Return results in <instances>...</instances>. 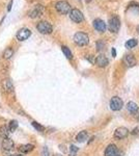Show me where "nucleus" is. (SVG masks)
<instances>
[{"label":"nucleus","mask_w":139,"mask_h":156,"mask_svg":"<svg viewBox=\"0 0 139 156\" xmlns=\"http://www.w3.org/2000/svg\"><path fill=\"white\" fill-rule=\"evenodd\" d=\"M55 8L59 14L66 15L69 14L70 10H71V4L68 1H64V0H60V1L56 2Z\"/></svg>","instance_id":"f257e3e1"},{"label":"nucleus","mask_w":139,"mask_h":156,"mask_svg":"<svg viewBox=\"0 0 139 156\" xmlns=\"http://www.w3.org/2000/svg\"><path fill=\"white\" fill-rule=\"evenodd\" d=\"M37 29L40 31L41 33L44 35H48V33H51L53 30V27L50 24L48 21H41L37 24Z\"/></svg>","instance_id":"f03ea898"},{"label":"nucleus","mask_w":139,"mask_h":156,"mask_svg":"<svg viewBox=\"0 0 139 156\" xmlns=\"http://www.w3.org/2000/svg\"><path fill=\"white\" fill-rule=\"evenodd\" d=\"M74 41L77 45L79 46H85L88 44L89 39H88V35L84 32H76L74 35Z\"/></svg>","instance_id":"7ed1b4c3"},{"label":"nucleus","mask_w":139,"mask_h":156,"mask_svg":"<svg viewBox=\"0 0 139 156\" xmlns=\"http://www.w3.org/2000/svg\"><path fill=\"white\" fill-rule=\"evenodd\" d=\"M121 27V21L116 16H113L112 18L109 19L108 21V28L111 32H117Z\"/></svg>","instance_id":"20e7f679"},{"label":"nucleus","mask_w":139,"mask_h":156,"mask_svg":"<svg viewBox=\"0 0 139 156\" xmlns=\"http://www.w3.org/2000/svg\"><path fill=\"white\" fill-rule=\"evenodd\" d=\"M30 35H31L30 29L27 28V27H23V28H20L18 30V32H17V35H16V38L18 41L23 42V41H25V40L28 39Z\"/></svg>","instance_id":"39448f33"},{"label":"nucleus","mask_w":139,"mask_h":156,"mask_svg":"<svg viewBox=\"0 0 139 156\" xmlns=\"http://www.w3.org/2000/svg\"><path fill=\"white\" fill-rule=\"evenodd\" d=\"M70 18H71V20L74 21V22L80 23L83 21L84 17L80 10H78V8H73V10H70Z\"/></svg>","instance_id":"423d86ee"},{"label":"nucleus","mask_w":139,"mask_h":156,"mask_svg":"<svg viewBox=\"0 0 139 156\" xmlns=\"http://www.w3.org/2000/svg\"><path fill=\"white\" fill-rule=\"evenodd\" d=\"M123 106H124V102H123V100L119 98V97L115 96V97H113V98H111L110 108L112 109V110L119 111V110H121V109L123 108Z\"/></svg>","instance_id":"0eeeda50"},{"label":"nucleus","mask_w":139,"mask_h":156,"mask_svg":"<svg viewBox=\"0 0 139 156\" xmlns=\"http://www.w3.org/2000/svg\"><path fill=\"white\" fill-rule=\"evenodd\" d=\"M43 10H44V6L41 5V4H37V5H35L34 7L31 8V10H29L28 16L32 19L37 18V17H40L42 14H43Z\"/></svg>","instance_id":"6e6552de"},{"label":"nucleus","mask_w":139,"mask_h":156,"mask_svg":"<svg viewBox=\"0 0 139 156\" xmlns=\"http://www.w3.org/2000/svg\"><path fill=\"white\" fill-rule=\"evenodd\" d=\"M94 27L99 32H104L106 30V23L102 19H96L94 20Z\"/></svg>","instance_id":"1a4fd4ad"},{"label":"nucleus","mask_w":139,"mask_h":156,"mask_svg":"<svg viewBox=\"0 0 139 156\" xmlns=\"http://www.w3.org/2000/svg\"><path fill=\"white\" fill-rule=\"evenodd\" d=\"M128 133H129V130L126 127H119L114 131V138L121 140V138H125L128 135Z\"/></svg>","instance_id":"9d476101"},{"label":"nucleus","mask_w":139,"mask_h":156,"mask_svg":"<svg viewBox=\"0 0 139 156\" xmlns=\"http://www.w3.org/2000/svg\"><path fill=\"white\" fill-rule=\"evenodd\" d=\"M14 146H15L14 141L10 140V138H3V141H2V143H1V147H2V149H3L4 151H10V150H12Z\"/></svg>","instance_id":"9b49d317"},{"label":"nucleus","mask_w":139,"mask_h":156,"mask_svg":"<svg viewBox=\"0 0 139 156\" xmlns=\"http://www.w3.org/2000/svg\"><path fill=\"white\" fill-rule=\"evenodd\" d=\"M124 64L126 65L127 67H129V68H131V67H134L136 65V60L135 57H134L132 54H127V55L124 56Z\"/></svg>","instance_id":"f8f14e48"},{"label":"nucleus","mask_w":139,"mask_h":156,"mask_svg":"<svg viewBox=\"0 0 139 156\" xmlns=\"http://www.w3.org/2000/svg\"><path fill=\"white\" fill-rule=\"evenodd\" d=\"M108 58L106 57L105 55H103V54H100V55L97 56L96 58V64L98 65L100 68H104V67H106L107 65H108Z\"/></svg>","instance_id":"ddd939ff"},{"label":"nucleus","mask_w":139,"mask_h":156,"mask_svg":"<svg viewBox=\"0 0 139 156\" xmlns=\"http://www.w3.org/2000/svg\"><path fill=\"white\" fill-rule=\"evenodd\" d=\"M2 88H3V90L5 91L6 93L14 92V84H12V80L8 79V78H6V79H4L3 81H2Z\"/></svg>","instance_id":"4468645a"},{"label":"nucleus","mask_w":139,"mask_h":156,"mask_svg":"<svg viewBox=\"0 0 139 156\" xmlns=\"http://www.w3.org/2000/svg\"><path fill=\"white\" fill-rule=\"evenodd\" d=\"M105 156H117V147L114 144H110L105 150Z\"/></svg>","instance_id":"2eb2a0df"},{"label":"nucleus","mask_w":139,"mask_h":156,"mask_svg":"<svg viewBox=\"0 0 139 156\" xmlns=\"http://www.w3.org/2000/svg\"><path fill=\"white\" fill-rule=\"evenodd\" d=\"M87 138H88L87 131L83 130V131H80L79 133L77 134V136H76V141H77L78 143H83L87 140Z\"/></svg>","instance_id":"dca6fc26"},{"label":"nucleus","mask_w":139,"mask_h":156,"mask_svg":"<svg viewBox=\"0 0 139 156\" xmlns=\"http://www.w3.org/2000/svg\"><path fill=\"white\" fill-rule=\"evenodd\" d=\"M34 149V146L31 144H26V145H22V146L19 147V151L22 153H29Z\"/></svg>","instance_id":"f3484780"},{"label":"nucleus","mask_w":139,"mask_h":156,"mask_svg":"<svg viewBox=\"0 0 139 156\" xmlns=\"http://www.w3.org/2000/svg\"><path fill=\"white\" fill-rule=\"evenodd\" d=\"M127 109L130 111V113H132V115H135V113H137L138 111V105L136 104L135 102H129L127 104Z\"/></svg>","instance_id":"a211bd4d"},{"label":"nucleus","mask_w":139,"mask_h":156,"mask_svg":"<svg viewBox=\"0 0 139 156\" xmlns=\"http://www.w3.org/2000/svg\"><path fill=\"white\" fill-rule=\"evenodd\" d=\"M12 55H14V49H12V47H7L3 51V58L4 60H10Z\"/></svg>","instance_id":"6ab92c4d"},{"label":"nucleus","mask_w":139,"mask_h":156,"mask_svg":"<svg viewBox=\"0 0 139 156\" xmlns=\"http://www.w3.org/2000/svg\"><path fill=\"white\" fill-rule=\"evenodd\" d=\"M137 44H138V41L136 39H130V40H128V41L126 42L125 46H126V48H128V49H131V48L135 47Z\"/></svg>","instance_id":"aec40b11"},{"label":"nucleus","mask_w":139,"mask_h":156,"mask_svg":"<svg viewBox=\"0 0 139 156\" xmlns=\"http://www.w3.org/2000/svg\"><path fill=\"white\" fill-rule=\"evenodd\" d=\"M8 133H10V131H8V128L5 125L0 127V136H2L3 138H8Z\"/></svg>","instance_id":"412c9836"},{"label":"nucleus","mask_w":139,"mask_h":156,"mask_svg":"<svg viewBox=\"0 0 139 156\" xmlns=\"http://www.w3.org/2000/svg\"><path fill=\"white\" fill-rule=\"evenodd\" d=\"M61 49H62V52H64V54L66 55L67 58H69V60H72V58H73V54H72L71 50H70L67 46H62Z\"/></svg>","instance_id":"4be33fe9"},{"label":"nucleus","mask_w":139,"mask_h":156,"mask_svg":"<svg viewBox=\"0 0 139 156\" xmlns=\"http://www.w3.org/2000/svg\"><path fill=\"white\" fill-rule=\"evenodd\" d=\"M17 127H18V122L12 120V121H10V125H8V130H10V132H14L15 130L17 129Z\"/></svg>","instance_id":"5701e85b"},{"label":"nucleus","mask_w":139,"mask_h":156,"mask_svg":"<svg viewBox=\"0 0 139 156\" xmlns=\"http://www.w3.org/2000/svg\"><path fill=\"white\" fill-rule=\"evenodd\" d=\"M32 126L35 128V129L37 130V131H41V132H42V131H44V130H45V128H44V126L40 125L39 123H37V122H34V121L32 122Z\"/></svg>","instance_id":"b1692460"},{"label":"nucleus","mask_w":139,"mask_h":156,"mask_svg":"<svg viewBox=\"0 0 139 156\" xmlns=\"http://www.w3.org/2000/svg\"><path fill=\"white\" fill-rule=\"evenodd\" d=\"M78 151V148L74 145H72L71 148H70V156H76V153Z\"/></svg>","instance_id":"393cba45"},{"label":"nucleus","mask_w":139,"mask_h":156,"mask_svg":"<svg viewBox=\"0 0 139 156\" xmlns=\"http://www.w3.org/2000/svg\"><path fill=\"white\" fill-rule=\"evenodd\" d=\"M97 47H98L99 51H102L105 47V43H103V41H99L98 43H97Z\"/></svg>","instance_id":"a878e982"},{"label":"nucleus","mask_w":139,"mask_h":156,"mask_svg":"<svg viewBox=\"0 0 139 156\" xmlns=\"http://www.w3.org/2000/svg\"><path fill=\"white\" fill-rule=\"evenodd\" d=\"M43 156H49V152H48V149L47 147L43 149Z\"/></svg>","instance_id":"bb28decb"},{"label":"nucleus","mask_w":139,"mask_h":156,"mask_svg":"<svg viewBox=\"0 0 139 156\" xmlns=\"http://www.w3.org/2000/svg\"><path fill=\"white\" fill-rule=\"evenodd\" d=\"M12 0H10V3H8V5H7V10H8V12L12 10Z\"/></svg>","instance_id":"cd10ccee"},{"label":"nucleus","mask_w":139,"mask_h":156,"mask_svg":"<svg viewBox=\"0 0 139 156\" xmlns=\"http://www.w3.org/2000/svg\"><path fill=\"white\" fill-rule=\"evenodd\" d=\"M112 55H113V57H115V56H116V52H115L114 48H112Z\"/></svg>","instance_id":"c85d7f7f"},{"label":"nucleus","mask_w":139,"mask_h":156,"mask_svg":"<svg viewBox=\"0 0 139 156\" xmlns=\"http://www.w3.org/2000/svg\"><path fill=\"white\" fill-rule=\"evenodd\" d=\"M12 156H23V155H21V154H15V155H12Z\"/></svg>","instance_id":"c756f323"},{"label":"nucleus","mask_w":139,"mask_h":156,"mask_svg":"<svg viewBox=\"0 0 139 156\" xmlns=\"http://www.w3.org/2000/svg\"><path fill=\"white\" fill-rule=\"evenodd\" d=\"M56 156H60V155H56Z\"/></svg>","instance_id":"7c9ffc66"},{"label":"nucleus","mask_w":139,"mask_h":156,"mask_svg":"<svg viewBox=\"0 0 139 156\" xmlns=\"http://www.w3.org/2000/svg\"><path fill=\"white\" fill-rule=\"evenodd\" d=\"M138 30H139V28H138Z\"/></svg>","instance_id":"2f4dec72"}]
</instances>
